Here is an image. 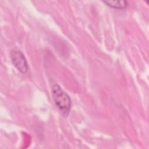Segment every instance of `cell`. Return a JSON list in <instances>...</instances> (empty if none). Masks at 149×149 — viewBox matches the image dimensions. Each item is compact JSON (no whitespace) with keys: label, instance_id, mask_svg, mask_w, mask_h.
<instances>
[{"label":"cell","instance_id":"cell-1","mask_svg":"<svg viewBox=\"0 0 149 149\" xmlns=\"http://www.w3.org/2000/svg\"><path fill=\"white\" fill-rule=\"evenodd\" d=\"M52 95L55 104L64 117H67L71 108V99L58 84L52 87Z\"/></svg>","mask_w":149,"mask_h":149},{"label":"cell","instance_id":"cell-2","mask_svg":"<svg viewBox=\"0 0 149 149\" xmlns=\"http://www.w3.org/2000/svg\"><path fill=\"white\" fill-rule=\"evenodd\" d=\"M12 63L21 73H25L28 70V63L24 54L19 50H13L10 52Z\"/></svg>","mask_w":149,"mask_h":149},{"label":"cell","instance_id":"cell-3","mask_svg":"<svg viewBox=\"0 0 149 149\" xmlns=\"http://www.w3.org/2000/svg\"><path fill=\"white\" fill-rule=\"evenodd\" d=\"M103 2L106 5L118 9H125L127 6V2L126 1H105Z\"/></svg>","mask_w":149,"mask_h":149}]
</instances>
